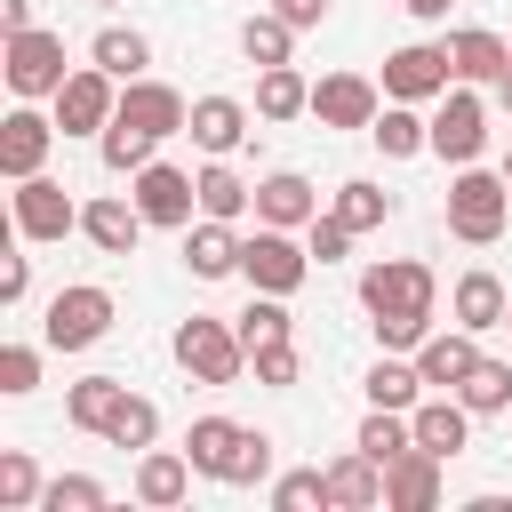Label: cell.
<instances>
[{
    "instance_id": "obj_16",
    "label": "cell",
    "mask_w": 512,
    "mask_h": 512,
    "mask_svg": "<svg viewBox=\"0 0 512 512\" xmlns=\"http://www.w3.org/2000/svg\"><path fill=\"white\" fill-rule=\"evenodd\" d=\"M120 120H128V128H144V136H184L192 104H184L168 80H120Z\"/></svg>"
},
{
    "instance_id": "obj_34",
    "label": "cell",
    "mask_w": 512,
    "mask_h": 512,
    "mask_svg": "<svg viewBox=\"0 0 512 512\" xmlns=\"http://www.w3.org/2000/svg\"><path fill=\"white\" fill-rule=\"evenodd\" d=\"M352 448H368L376 464L408 456V448H416V424H408V408H368V416H360V440H352Z\"/></svg>"
},
{
    "instance_id": "obj_31",
    "label": "cell",
    "mask_w": 512,
    "mask_h": 512,
    "mask_svg": "<svg viewBox=\"0 0 512 512\" xmlns=\"http://www.w3.org/2000/svg\"><path fill=\"white\" fill-rule=\"evenodd\" d=\"M248 208H256V184H248L232 160H208V168H200V216H224V224H232V216H248Z\"/></svg>"
},
{
    "instance_id": "obj_5",
    "label": "cell",
    "mask_w": 512,
    "mask_h": 512,
    "mask_svg": "<svg viewBox=\"0 0 512 512\" xmlns=\"http://www.w3.org/2000/svg\"><path fill=\"white\" fill-rule=\"evenodd\" d=\"M112 336V288H56L48 296V320H40V344L48 352H88V344H104Z\"/></svg>"
},
{
    "instance_id": "obj_2",
    "label": "cell",
    "mask_w": 512,
    "mask_h": 512,
    "mask_svg": "<svg viewBox=\"0 0 512 512\" xmlns=\"http://www.w3.org/2000/svg\"><path fill=\"white\" fill-rule=\"evenodd\" d=\"M504 224H512V184L496 168H456V184H448V232L464 248H488V240H504Z\"/></svg>"
},
{
    "instance_id": "obj_14",
    "label": "cell",
    "mask_w": 512,
    "mask_h": 512,
    "mask_svg": "<svg viewBox=\"0 0 512 512\" xmlns=\"http://www.w3.org/2000/svg\"><path fill=\"white\" fill-rule=\"evenodd\" d=\"M80 232L96 240V256H136V240H144V208H136V192H96V200L80 208Z\"/></svg>"
},
{
    "instance_id": "obj_33",
    "label": "cell",
    "mask_w": 512,
    "mask_h": 512,
    "mask_svg": "<svg viewBox=\"0 0 512 512\" xmlns=\"http://www.w3.org/2000/svg\"><path fill=\"white\" fill-rule=\"evenodd\" d=\"M456 400H464L472 416H504V408H512V360H488V352H480L472 376L456 384Z\"/></svg>"
},
{
    "instance_id": "obj_13",
    "label": "cell",
    "mask_w": 512,
    "mask_h": 512,
    "mask_svg": "<svg viewBox=\"0 0 512 512\" xmlns=\"http://www.w3.org/2000/svg\"><path fill=\"white\" fill-rule=\"evenodd\" d=\"M384 112V88L368 80V72H328V80H312V120L320 128H368Z\"/></svg>"
},
{
    "instance_id": "obj_44",
    "label": "cell",
    "mask_w": 512,
    "mask_h": 512,
    "mask_svg": "<svg viewBox=\"0 0 512 512\" xmlns=\"http://www.w3.org/2000/svg\"><path fill=\"white\" fill-rule=\"evenodd\" d=\"M272 480V432H240V456L224 472V488H264Z\"/></svg>"
},
{
    "instance_id": "obj_15",
    "label": "cell",
    "mask_w": 512,
    "mask_h": 512,
    "mask_svg": "<svg viewBox=\"0 0 512 512\" xmlns=\"http://www.w3.org/2000/svg\"><path fill=\"white\" fill-rule=\"evenodd\" d=\"M440 472H448V456H432V448L392 456L384 464V512H432L440 504Z\"/></svg>"
},
{
    "instance_id": "obj_36",
    "label": "cell",
    "mask_w": 512,
    "mask_h": 512,
    "mask_svg": "<svg viewBox=\"0 0 512 512\" xmlns=\"http://www.w3.org/2000/svg\"><path fill=\"white\" fill-rule=\"evenodd\" d=\"M232 328H240V344H248V352H264V344L296 336V320H288V296H264V288H256V304H248Z\"/></svg>"
},
{
    "instance_id": "obj_26",
    "label": "cell",
    "mask_w": 512,
    "mask_h": 512,
    "mask_svg": "<svg viewBox=\"0 0 512 512\" xmlns=\"http://www.w3.org/2000/svg\"><path fill=\"white\" fill-rule=\"evenodd\" d=\"M448 312H456V328H504V312H512V296H504V280L496 272H464L456 280V296H448Z\"/></svg>"
},
{
    "instance_id": "obj_20",
    "label": "cell",
    "mask_w": 512,
    "mask_h": 512,
    "mask_svg": "<svg viewBox=\"0 0 512 512\" xmlns=\"http://www.w3.org/2000/svg\"><path fill=\"white\" fill-rule=\"evenodd\" d=\"M472 360H480L472 328H440V336L416 344V376H424V392H456V384L472 376Z\"/></svg>"
},
{
    "instance_id": "obj_53",
    "label": "cell",
    "mask_w": 512,
    "mask_h": 512,
    "mask_svg": "<svg viewBox=\"0 0 512 512\" xmlns=\"http://www.w3.org/2000/svg\"><path fill=\"white\" fill-rule=\"evenodd\" d=\"M504 184H512V152H504Z\"/></svg>"
},
{
    "instance_id": "obj_12",
    "label": "cell",
    "mask_w": 512,
    "mask_h": 512,
    "mask_svg": "<svg viewBox=\"0 0 512 512\" xmlns=\"http://www.w3.org/2000/svg\"><path fill=\"white\" fill-rule=\"evenodd\" d=\"M16 232L24 240H64V232H80V200L40 168V176L16 184Z\"/></svg>"
},
{
    "instance_id": "obj_22",
    "label": "cell",
    "mask_w": 512,
    "mask_h": 512,
    "mask_svg": "<svg viewBox=\"0 0 512 512\" xmlns=\"http://www.w3.org/2000/svg\"><path fill=\"white\" fill-rule=\"evenodd\" d=\"M184 272H192V280H224V272H240V232H232L224 216L184 224Z\"/></svg>"
},
{
    "instance_id": "obj_51",
    "label": "cell",
    "mask_w": 512,
    "mask_h": 512,
    "mask_svg": "<svg viewBox=\"0 0 512 512\" xmlns=\"http://www.w3.org/2000/svg\"><path fill=\"white\" fill-rule=\"evenodd\" d=\"M400 8H408V16H424V24H440V16L456 8V0H400Z\"/></svg>"
},
{
    "instance_id": "obj_55",
    "label": "cell",
    "mask_w": 512,
    "mask_h": 512,
    "mask_svg": "<svg viewBox=\"0 0 512 512\" xmlns=\"http://www.w3.org/2000/svg\"><path fill=\"white\" fill-rule=\"evenodd\" d=\"M504 328H512V312H504Z\"/></svg>"
},
{
    "instance_id": "obj_35",
    "label": "cell",
    "mask_w": 512,
    "mask_h": 512,
    "mask_svg": "<svg viewBox=\"0 0 512 512\" xmlns=\"http://www.w3.org/2000/svg\"><path fill=\"white\" fill-rule=\"evenodd\" d=\"M336 224H352V232H376L384 216H392V192H376L368 176H352V184H336V208H328Z\"/></svg>"
},
{
    "instance_id": "obj_37",
    "label": "cell",
    "mask_w": 512,
    "mask_h": 512,
    "mask_svg": "<svg viewBox=\"0 0 512 512\" xmlns=\"http://www.w3.org/2000/svg\"><path fill=\"white\" fill-rule=\"evenodd\" d=\"M416 400H424L416 360H376L368 368V408H416Z\"/></svg>"
},
{
    "instance_id": "obj_8",
    "label": "cell",
    "mask_w": 512,
    "mask_h": 512,
    "mask_svg": "<svg viewBox=\"0 0 512 512\" xmlns=\"http://www.w3.org/2000/svg\"><path fill=\"white\" fill-rule=\"evenodd\" d=\"M48 104H56V128H64V136H104L112 112H120V80H112L104 64H72V80H64Z\"/></svg>"
},
{
    "instance_id": "obj_38",
    "label": "cell",
    "mask_w": 512,
    "mask_h": 512,
    "mask_svg": "<svg viewBox=\"0 0 512 512\" xmlns=\"http://www.w3.org/2000/svg\"><path fill=\"white\" fill-rule=\"evenodd\" d=\"M152 144H160V136H144V128H128L120 112H112V128L96 136V152H104V168H112V176H136V168L152 160Z\"/></svg>"
},
{
    "instance_id": "obj_41",
    "label": "cell",
    "mask_w": 512,
    "mask_h": 512,
    "mask_svg": "<svg viewBox=\"0 0 512 512\" xmlns=\"http://www.w3.org/2000/svg\"><path fill=\"white\" fill-rule=\"evenodd\" d=\"M112 496H104V480H88V472H56L48 488H40V512H104Z\"/></svg>"
},
{
    "instance_id": "obj_46",
    "label": "cell",
    "mask_w": 512,
    "mask_h": 512,
    "mask_svg": "<svg viewBox=\"0 0 512 512\" xmlns=\"http://www.w3.org/2000/svg\"><path fill=\"white\" fill-rule=\"evenodd\" d=\"M360 232L352 224H336V216H312L304 224V248H312V264H344V248H352Z\"/></svg>"
},
{
    "instance_id": "obj_42",
    "label": "cell",
    "mask_w": 512,
    "mask_h": 512,
    "mask_svg": "<svg viewBox=\"0 0 512 512\" xmlns=\"http://www.w3.org/2000/svg\"><path fill=\"white\" fill-rule=\"evenodd\" d=\"M328 512V464H304V472H280L272 480V512Z\"/></svg>"
},
{
    "instance_id": "obj_48",
    "label": "cell",
    "mask_w": 512,
    "mask_h": 512,
    "mask_svg": "<svg viewBox=\"0 0 512 512\" xmlns=\"http://www.w3.org/2000/svg\"><path fill=\"white\" fill-rule=\"evenodd\" d=\"M32 296V256H8L0 264V304H24Z\"/></svg>"
},
{
    "instance_id": "obj_29",
    "label": "cell",
    "mask_w": 512,
    "mask_h": 512,
    "mask_svg": "<svg viewBox=\"0 0 512 512\" xmlns=\"http://www.w3.org/2000/svg\"><path fill=\"white\" fill-rule=\"evenodd\" d=\"M88 64H104L112 80H144V64H152V40H144L136 24H104V32L88 40Z\"/></svg>"
},
{
    "instance_id": "obj_4",
    "label": "cell",
    "mask_w": 512,
    "mask_h": 512,
    "mask_svg": "<svg viewBox=\"0 0 512 512\" xmlns=\"http://www.w3.org/2000/svg\"><path fill=\"white\" fill-rule=\"evenodd\" d=\"M240 280L264 296H296L312 280V248L288 224H256V240H240Z\"/></svg>"
},
{
    "instance_id": "obj_27",
    "label": "cell",
    "mask_w": 512,
    "mask_h": 512,
    "mask_svg": "<svg viewBox=\"0 0 512 512\" xmlns=\"http://www.w3.org/2000/svg\"><path fill=\"white\" fill-rule=\"evenodd\" d=\"M120 400H128V384H120V376H80V384L64 392V424H72V432H96V440H104V424L120 416Z\"/></svg>"
},
{
    "instance_id": "obj_19",
    "label": "cell",
    "mask_w": 512,
    "mask_h": 512,
    "mask_svg": "<svg viewBox=\"0 0 512 512\" xmlns=\"http://www.w3.org/2000/svg\"><path fill=\"white\" fill-rule=\"evenodd\" d=\"M320 216V192H312V176H296V168H272V176H256V224H288V232H304Z\"/></svg>"
},
{
    "instance_id": "obj_28",
    "label": "cell",
    "mask_w": 512,
    "mask_h": 512,
    "mask_svg": "<svg viewBox=\"0 0 512 512\" xmlns=\"http://www.w3.org/2000/svg\"><path fill=\"white\" fill-rule=\"evenodd\" d=\"M240 432H248V424H232V416H200V424L184 432L192 472H200V480H224V472H232V456H240Z\"/></svg>"
},
{
    "instance_id": "obj_18",
    "label": "cell",
    "mask_w": 512,
    "mask_h": 512,
    "mask_svg": "<svg viewBox=\"0 0 512 512\" xmlns=\"http://www.w3.org/2000/svg\"><path fill=\"white\" fill-rule=\"evenodd\" d=\"M184 136H192L208 160H232V152L248 144V104H240V96H200L192 120H184Z\"/></svg>"
},
{
    "instance_id": "obj_25",
    "label": "cell",
    "mask_w": 512,
    "mask_h": 512,
    "mask_svg": "<svg viewBox=\"0 0 512 512\" xmlns=\"http://www.w3.org/2000/svg\"><path fill=\"white\" fill-rule=\"evenodd\" d=\"M368 136H376L384 160H416V152H432V120H424L416 104H392V96H384V112L368 120Z\"/></svg>"
},
{
    "instance_id": "obj_23",
    "label": "cell",
    "mask_w": 512,
    "mask_h": 512,
    "mask_svg": "<svg viewBox=\"0 0 512 512\" xmlns=\"http://www.w3.org/2000/svg\"><path fill=\"white\" fill-rule=\"evenodd\" d=\"M184 496H192V456H184V448H144V456H136V504L168 512V504H184Z\"/></svg>"
},
{
    "instance_id": "obj_3",
    "label": "cell",
    "mask_w": 512,
    "mask_h": 512,
    "mask_svg": "<svg viewBox=\"0 0 512 512\" xmlns=\"http://www.w3.org/2000/svg\"><path fill=\"white\" fill-rule=\"evenodd\" d=\"M168 352H176V368H184L192 384H240V368H248L240 328H232V320H208V312H192Z\"/></svg>"
},
{
    "instance_id": "obj_6",
    "label": "cell",
    "mask_w": 512,
    "mask_h": 512,
    "mask_svg": "<svg viewBox=\"0 0 512 512\" xmlns=\"http://www.w3.org/2000/svg\"><path fill=\"white\" fill-rule=\"evenodd\" d=\"M0 72H8V88L32 104V96H56L72 72H64V32H48V24H32V32H8V48H0Z\"/></svg>"
},
{
    "instance_id": "obj_7",
    "label": "cell",
    "mask_w": 512,
    "mask_h": 512,
    "mask_svg": "<svg viewBox=\"0 0 512 512\" xmlns=\"http://www.w3.org/2000/svg\"><path fill=\"white\" fill-rule=\"evenodd\" d=\"M456 88V64H448V40H408L384 56V96L392 104H440Z\"/></svg>"
},
{
    "instance_id": "obj_54",
    "label": "cell",
    "mask_w": 512,
    "mask_h": 512,
    "mask_svg": "<svg viewBox=\"0 0 512 512\" xmlns=\"http://www.w3.org/2000/svg\"><path fill=\"white\" fill-rule=\"evenodd\" d=\"M96 8H112V0H96Z\"/></svg>"
},
{
    "instance_id": "obj_10",
    "label": "cell",
    "mask_w": 512,
    "mask_h": 512,
    "mask_svg": "<svg viewBox=\"0 0 512 512\" xmlns=\"http://www.w3.org/2000/svg\"><path fill=\"white\" fill-rule=\"evenodd\" d=\"M128 192H136L144 224H192V216H200V176H184V168H168V160H144V168L128 176Z\"/></svg>"
},
{
    "instance_id": "obj_49",
    "label": "cell",
    "mask_w": 512,
    "mask_h": 512,
    "mask_svg": "<svg viewBox=\"0 0 512 512\" xmlns=\"http://www.w3.org/2000/svg\"><path fill=\"white\" fill-rule=\"evenodd\" d=\"M272 8H280V16H288V24H296V32H312V24H320V16H328V0H272Z\"/></svg>"
},
{
    "instance_id": "obj_43",
    "label": "cell",
    "mask_w": 512,
    "mask_h": 512,
    "mask_svg": "<svg viewBox=\"0 0 512 512\" xmlns=\"http://www.w3.org/2000/svg\"><path fill=\"white\" fill-rule=\"evenodd\" d=\"M248 368H256V384H264V392H288V384L304 376V352H296V336H280V344L248 352Z\"/></svg>"
},
{
    "instance_id": "obj_1",
    "label": "cell",
    "mask_w": 512,
    "mask_h": 512,
    "mask_svg": "<svg viewBox=\"0 0 512 512\" xmlns=\"http://www.w3.org/2000/svg\"><path fill=\"white\" fill-rule=\"evenodd\" d=\"M360 304H368V320H432L440 280H432V264H416V256H376V264L360 272Z\"/></svg>"
},
{
    "instance_id": "obj_47",
    "label": "cell",
    "mask_w": 512,
    "mask_h": 512,
    "mask_svg": "<svg viewBox=\"0 0 512 512\" xmlns=\"http://www.w3.org/2000/svg\"><path fill=\"white\" fill-rule=\"evenodd\" d=\"M368 328H376V344H384V352H416V344L432 336V320H368Z\"/></svg>"
},
{
    "instance_id": "obj_45",
    "label": "cell",
    "mask_w": 512,
    "mask_h": 512,
    "mask_svg": "<svg viewBox=\"0 0 512 512\" xmlns=\"http://www.w3.org/2000/svg\"><path fill=\"white\" fill-rule=\"evenodd\" d=\"M32 384H40V344H0V392L24 400Z\"/></svg>"
},
{
    "instance_id": "obj_11",
    "label": "cell",
    "mask_w": 512,
    "mask_h": 512,
    "mask_svg": "<svg viewBox=\"0 0 512 512\" xmlns=\"http://www.w3.org/2000/svg\"><path fill=\"white\" fill-rule=\"evenodd\" d=\"M56 136H64V128H56L48 112H32V104L16 96V112L0 120V176H8V184L40 176V168H48V144H56Z\"/></svg>"
},
{
    "instance_id": "obj_24",
    "label": "cell",
    "mask_w": 512,
    "mask_h": 512,
    "mask_svg": "<svg viewBox=\"0 0 512 512\" xmlns=\"http://www.w3.org/2000/svg\"><path fill=\"white\" fill-rule=\"evenodd\" d=\"M328 504H336V512H376V504H384V464H376L368 448L336 456V464H328Z\"/></svg>"
},
{
    "instance_id": "obj_21",
    "label": "cell",
    "mask_w": 512,
    "mask_h": 512,
    "mask_svg": "<svg viewBox=\"0 0 512 512\" xmlns=\"http://www.w3.org/2000/svg\"><path fill=\"white\" fill-rule=\"evenodd\" d=\"M408 424H416V448H432V456H464V440H472V408H464L456 392L416 400V408H408Z\"/></svg>"
},
{
    "instance_id": "obj_39",
    "label": "cell",
    "mask_w": 512,
    "mask_h": 512,
    "mask_svg": "<svg viewBox=\"0 0 512 512\" xmlns=\"http://www.w3.org/2000/svg\"><path fill=\"white\" fill-rule=\"evenodd\" d=\"M104 440H112V448H136V456H144V448L160 440V408H152L144 392H128V400H120V416L104 424Z\"/></svg>"
},
{
    "instance_id": "obj_30",
    "label": "cell",
    "mask_w": 512,
    "mask_h": 512,
    "mask_svg": "<svg viewBox=\"0 0 512 512\" xmlns=\"http://www.w3.org/2000/svg\"><path fill=\"white\" fill-rule=\"evenodd\" d=\"M296 112H312V80L296 64H264L256 72V120H296Z\"/></svg>"
},
{
    "instance_id": "obj_17",
    "label": "cell",
    "mask_w": 512,
    "mask_h": 512,
    "mask_svg": "<svg viewBox=\"0 0 512 512\" xmlns=\"http://www.w3.org/2000/svg\"><path fill=\"white\" fill-rule=\"evenodd\" d=\"M448 64H456V80L496 88V80L512 72V40H504V32H488V24H464V32H448Z\"/></svg>"
},
{
    "instance_id": "obj_50",
    "label": "cell",
    "mask_w": 512,
    "mask_h": 512,
    "mask_svg": "<svg viewBox=\"0 0 512 512\" xmlns=\"http://www.w3.org/2000/svg\"><path fill=\"white\" fill-rule=\"evenodd\" d=\"M0 32H32V0H0Z\"/></svg>"
},
{
    "instance_id": "obj_52",
    "label": "cell",
    "mask_w": 512,
    "mask_h": 512,
    "mask_svg": "<svg viewBox=\"0 0 512 512\" xmlns=\"http://www.w3.org/2000/svg\"><path fill=\"white\" fill-rule=\"evenodd\" d=\"M496 104H504V112H512V72H504V80H496Z\"/></svg>"
},
{
    "instance_id": "obj_40",
    "label": "cell",
    "mask_w": 512,
    "mask_h": 512,
    "mask_svg": "<svg viewBox=\"0 0 512 512\" xmlns=\"http://www.w3.org/2000/svg\"><path fill=\"white\" fill-rule=\"evenodd\" d=\"M40 488H48V480H40V464H32L24 448H0V512H32V504H40Z\"/></svg>"
},
{
    "instance_id": "obj_32",
    "label": "cell",
    "mask_w": 512,
    "mask_h": 512,
    "mask_svg": "<svg viewBox=\"0 0 512 512\" xmlns=\"http://www.w3.org/2000/svg\"><path fill=\"white\" fill-rule=\"evenodd\" d=\"M288 48H296V24L280 16V8H256L248 24H240V56L264 72V64H288Z\"/></svg>"
},
{
    "instance_id": "obj_9",
    "label": "cell",
    "mask_w": 512,
    "mask_h": 512,
    "mask_svg": "<svg viewBox=\"0 0 512 512\" xmlns=\"http://www.w3.org/2000/svg\"><path fill=\"white\" fill-rule=\"evenodd\" d=\"M432 152L456 160V168H472V160L488 152V96H480L472 80H456V88L440 96V112H432Z\"/></svg>"
}]
</instances>
